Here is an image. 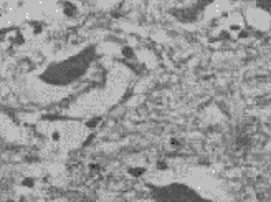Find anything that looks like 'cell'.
Instances as JSON below:
<instances>
[{"mask_svg":"<svg viewBox=\"0 0 271 202\" xmlns=\"http://www.w3.org/2000/svg\"><path fill=\"white\" fill-rule=\"evenodd\" d=\"M35 184H37V180H35L33 177H25V179L22 180V186H23V187H28V189L35 187Z\"/></svg>","mask_w":271,"mask_h":202,"instance_id":"obj_3","label":"cell"},{"mask_svg":"<svg viewBox=\"0 0 271 202\" xmlns=\"http://www.w3.org/2000/svg\"><path fill=\"white\" fill-rule=\"evenodd\" d=\"M122 55H124L126 58H134V51H132L131 47H124V48H122Z\"/></svg>","mask_w":271,"mask_h":202,"instance_id":"obj_6","label":"cell"},{"mask_svg":"<svg viewBox=\"0 0 271 202\" xmlns=\"http://www.w3.org/2000/svg\"><path fill=\"white\" fill-rule=\"evenodd\" d=\"M157 167H159V169H165V167H167V164H165L164 161H159V162H157Z\"/></svg>","mask_w":271,"mask_h":202,"instance_id":"obj_10","label":"cell"},{"mask_svg":"<svg viewBox=\"0 0 271 202\" xmlns=\"http://www.w3.org/2000/svg\"><path fill=\"white\" fill-rule=\"evenodd\" d=\"M98 123H99V118H94V119H93V121H89V123H86V126H88V127H94V126H96V124H98Z\"/></svg>","mask_w":271,"mask_h":202,"instance_id":"obj_9","label":"cell"},{"mask_svg":"<svg viewBox=\"0 0 271 202\" xmlns=\"http://www.w3.org/2000/svg\"><path fill=\"white\" fill-rule=\"evenodd\" d=\"M30 28H31V31H33V35H40L41 31H43V27H41V23H31L30 25Z\"/></svg>","mask_w":271,"mask_h":202,"instance_id":"obj_5","label":"cell"},{"mask_svg":"<svg viewBox=\"0 0 271 202\" xmlns=\"http://www.w3.org/2000/svg\"><path fill=\"white\" fill-rule=\"evenodd\" d=\"M51 141H55V143L61 141V133H60V131H53V133H51Z\"/></svg>","mask_w":271,"mask_h":202,"instance_id":"obj_7","label":"cell"},{"mask_svg":"<svg viewBox=\"0 0 271 202\" xmlns=\"http://www.w3.org/2000/svg\"><path fill=\"white\" fill-rule=\"evenodd\" d=\"M61 7H63V13H65L66 17H73V15H76V5H75V3L65 2V3H61Z\"/></svg>","mask_w":271,"mask_h":202,"instance_id":"obj_2","label":"cell"},{"mask_svg":"<svg viewBox=\"0 0 271 202\" xmlns=\"http://www.w3.org/2000/svg\"><path fill=\"white\" fill-rule=\"evenodd\" d=\"M256 5L260 7V8H266V10H271V2H258Z\"/></svg>","mask_w":271,"mask_h":202,"instance_id":"obj_8","label":"cell"},{"mask_svg":"<svg viewBox=\"0 0 271 202\" xmlns=\"http://www.w3.org/2000/svg\"><path fill=\"white\" fill-rule=\"evenodd\" d=\"M8 41H10L12 45H15V47H18V45H23V43H25V37H23L22 31L13 30V31H10V33H8Z\"/></svg>","mask_w":271,"mask_h":202,"instance_id":"obj_1","label":"cell"},{"mask_svg":"<svg viewBox=\"0 0 271 202\" xmlns=\"http://www.w3.org/2000/svg\"><path fill=\"white\" fill-rule=\"evenodd\" d=\"M129 174L132 177H139L144 174V167H129Z\"/></svg>","mask_w":271,"mask_h":202,"instance_id":"obj_4","label":"cell"}]
</instances>
